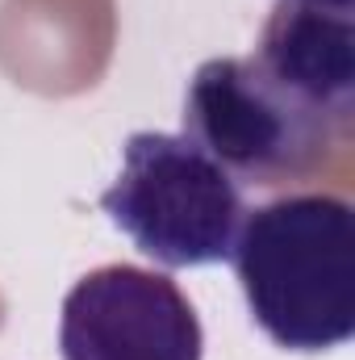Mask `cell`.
Listing matches in <instances>:
<instances>
[{"mask_svg": "<svg viewBox=\"0 0 355 360\" xmlns=\"http://www.w3.org/2000/svg\"><path fill=\"white\" fill-rule=\"evenodd\" d=\"M230 264L251 319L288 352L355 335V214L335 193H288L247 210Z\"/></svg>", "mask_w": 355, "mask_h": 360, "instance_id": "1", "label": "cell"}, {"mask_svg": "<svg viewBox=\"0 0 355 360\" xmlns=\"http://www.w3.org/2000/svg\"><path fill=\"white\" fill-rule=\"evenodd\" d=\"M100 210L163 269L230 260L247 218L243 184L192 139L163 130H138L126 139L121 172L100 193Z\"/></svg>", "mask_w": 355, "mask_h": 360, "instance_id": "2", "label": "cell"}, {"mask_svg": "<svg viewBox=\"0 0 355 360\" xmlns=\"http://www.w3.org/2000/svg\"><path fill=\"white\" fill-rule=\"evenodd\" d=\"M184 139L217 160L239 184L276 188L322 168L339 126L255 55L209 59L184 92Z\"/></svg>", "mask_w": 355, "mask_h": 360, "instance_id": "3", "label": "cell"}, {"mask_svg": "<svg viewBox=\"0 0 355 360\" xmlns=\"http://www.w3.org/2000/svg\"><path fill=\"white\" fill-rule=\"evenodd\" d=\"M59 352L63 360H201L205 331L172 276L105 264L67 289Z\"/></svg>", "mask_w": 355, "mask_h": 360, "instance_id": "4", "label": "cell"}, {"mask_svg": "<svg viewBox=\"0 0 355 360\" xmlns=\"http://www.w3.org/2000/svg\"><path fill=\"white\" fill-rule=\"evenodd\" d=\"M255 59L276 80L318 105L339 134L355 126V13L276 0Z\"/></svg>", "mask_w": 355, "mask_h": 360, "instance_id": "5", "label": "cell"}, {"mask_svg": "<svg viewBox=\"0 0 355 360\" xmlns=\"http://www.w3.org/2000/svg\"><path fill=\"white\" fill-rule=\"evenodd\" d=\"M301 4H318V8H335V13H355V0H301Z\"/></svg>", "mask_w": 355, "mask_h": 360, "instance_id": "6", "label": "cell"}]
</instances>
